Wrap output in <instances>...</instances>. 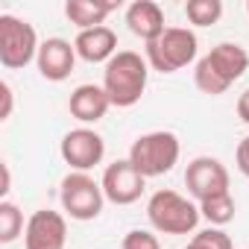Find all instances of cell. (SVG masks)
Masks as SVG:
<instances>
[{"label": "cell", "mask_w": 249, "mask_h": 249, "mask_svg": "<svg viewBox=\"0 0 249 249\" xmlns=\"http://www.w3.org/2000/svg\"><path fill=\"white\" fill-rule=\"evenodd\" d=\"M100 185H103V194H106L108 202H114V205H132V202L141 199L147 179H144V176L132 167V161L126 159V161L108 164Z\"/></svg>", "instance_id": "cell-10"}, {"label": "cell", "mask_w": 249, "mask_h": 249, "mask_svg": "<svg viewBox=\"0 0 249 249\" xmlns=\"http://www.w3.org/2000/svg\"><path fill=\"white\" fill-rule=\"evenodd\" d=\"M147 217L153 223L156 231L161 234H188L196 229L199 223V205H194L191 199H185L176 191H156L147 202Z\"/></svg>", "instance_id": "cell-3"}, {"label": "cell", "mask_w": 249, "mask_h": 249, "mask_svg": "<svg viewBox=\"0 0 249 249\" xmlns=\"http://www.w3.org/2000/svg\"><path fill=\"white\" fill-rule=\"evenodd\" d=\"M65 243H68V223L59 211L38 208L27 220V231H24L27 249H65Z\"/></svg>", "instance_id": "cell-11"}, {"label": "cell", "mask_w": 249, "mask_h": 249, "mask_svg": "<svg viewBox=\"0 0 249 249\" xmlns=\"http://www.w3.org/2000/svg\"><path fill=\"white\" fill-rule=\"evenodd\" d=\"M126 24H129V30H132L138 38H144L147 44L156 41V38L167 30V27H164V12H161L159 3H153V0H135V3L126 9Z\"/></svg>", "instance_id": "cell-15"}, {"label": "cell", "mask_w": 249, "mask_h": 249, "mask_svg": "<svg viewBox=\"0 0 249 249\" xmlns=\"http://www.w3.org/2000/svg\"><path fill=\"white\" fill-rule=\"evenodd\" d=\"M185 15L194 27H211L220 21L223 15V3L220 0H188L185 3Z\"/></svg>", "instance_id": "cell-18"}, {"label": "cell", "mask_w": 249, "mask_h": 249, "mask_svg": "<svg viewBox=\"0 0 249 249\" xmlns=\"http://www.w3.org/2000/svg\"><path fill=\"white\" fill-rule=\"evenodd\" d=\"M62 159L76 170V173H88L91 167H97L106 156V141L94 132V129H71L65 138H62Z\"/></svg>", "instance_id": "cell-9"}, {"label": "cell", "mask_w": 249, "mask_h": 249, "mask_svg": "<svg viewBox=\"0 0 249 249\" xmlns=\"http://www.w3.org/2000/svg\"><path fill=\"white\" fill-rule=\"evenodd\" d=\"M249 68V53L240 47V44H231V41H223L217 47H211L208 56H202L196 62V71H194V82L202 94H226Z\"/></svg>", "instance_id": "cell-1"}, {"label": "cell", "mask_w": 249, "mask_h": 249, "mask_svg": "<svg viewBox=\"0 0 249 249\" xmlns=\"http://www.w3.org/2000/svg\"><path fill=\"white\" fill-rule=\"evenodd\" d=\"M0 173H3V185H0V196H6L12 191V173H9V164H0Z\"/></svg>", "instance_id": "cell-25"}, {"label": "cell", "mask_w": 249, "mask_h": 249, "mask_svg": "<svg viewBox=\"0 0 249 249\" xmlns=\"http://www.w3.org/2000/svg\"><path fill=\"white\" fill-rule=\"evenodd\" d=\"M73 47H76V56L91 62V65L111 62L117 56V36H114V30H108L103 24V27H94V30H82L73 38Z\"/></svg>", "instance_id": "cell-13"}, {"label": "cell", "mask_w": 249, "mask_h": 249, "mask_svg": "<svg viewBox=\"0 0 249 249\" xmlns=\"http://www.w3.org/2000/svg\"><path fill=\"white\" fill-rule=\"evenodd\" d=\"M179 153L182 147L173 132H147L129 147V161L144 179H153L170 173L179 161Z\"/></svg>", "instance_id": "cell-4"}, {"label": "cell", "mask_w": 249, "mask_h": 249, "mask_svg": "<svg viewBox=\"0 0 249 249\" xmlns=\"http://www.w3.org/2000/svg\"><path fill=\"white\" fill-rule=\"evenodd\" d=\"M68 108H71V114L79 123H97L111 108V100H108V94H106L103 85H79V88L71 91Z\"/></svg>", "instance_id": "cell-14"}, {"label": "cell", "mask_w": 249, "mask_h": 249, "mask_svg": "<svg viewBox=\"0 0 249 249\" xmlns=\"http://www.w3.org/2000/svg\"><path fill=\"white\" fill-rule=\"evenodd\" d=\"M185 249H231V237L223 229H205V231H196Z\"/></svg>", "instance_id": "cell-20"}, {"label": "cell", "mask_w": 249, "mask_h": 249, "mask_svg": "<svg viewBox=\"0 0 249 249\" xmlns=\"http://www.w3.org/2000/svg\"><path fill=\"white\" fill-rule=\"evenodd\" d=\"M38 73L47 79V82H62L73 73V65H76V47L65 38H47L41 41L38 47Z\"/></svg>", "instance_id": "cell-12"}, {"label": "cell", "mask_w": 249, "mask_h": 249, "mask_svg": "<svg viewBox=\"0 0 249 249\" xmlns=\"http://www.w3.org/2000/svg\"><path fill=\"white\" fill-rule=\"evenodd\" d=\"M38 36L36 27L15 18V15H0V65L9 71L27 68L33 59H38Z\"/></svg>", "instance_id": "cell-6"}, {"label": "cell", "mask_w": 249, "mask_h": 249, "mask_svg": "<svg viewBox=\"0 0 249 249\" xmlns=\"http://www.w3.org/2000/svg\"><path fill=\"white\" fill-rule=\"evenodd\" d=\"M106 194L103 185L97 179H91L88 173H68L62 179V208L73 217V220H97L103 211Z\"/></svg>", "instance_id": "cell-7"}, {"label": "cell", "mask_w": 249, "mask_h": 249, "mask_svg": "<svg viewBox=\"0 0 249 249\" xmlns=\"http://www.w3.org/2000/svg\"><path fill=\"white\" fill-rule=\"evenodd\" d=\"M246 12H249V0H246Z\"/></svg>", "instance_id": "cell-26"}, {"label": "cell", "mask_w": 249, "mask_h": 249, "mask_svg": "<svg viewBox=\"0 0 249 249\" xmlns=\"http://www.w3.org/2000/svg\"><path fill=\"white\" fill-rule=\"evenodd\" d=\"M147 59H141L132 50H117L111 62H106L103 71V88L117 108H129L144 97L147 88Z\"/></svg>", "instance_id": "cell-2"}, {"label": "cell", "mask_w": 249, "mask_h": 249, "mask_svg": "<svg viewBox=\"0 0 249 249\" xmlns=\"http://www.w3.org/2000/svg\"><path fill=\"white\" fill-rule=\"evenodd\" d=\"M185 185L196 202H205V199L229 194V170L223 167V161H217L211 156H199L188 164Z\"/></svg>", "instance_id": "cell-8"}, {"label": "cell", "mask_w": 249, "mask_h": 249, "mask_svg": "<svg viewBox=\"0 0 249 249\" xmlns=\"http://www.w3.org/2000/svg\"><path fill=\"white\" fill-rule=\"evenodd\" d=\"M123 249H161L159 237L153 231H144V229H132L123 237Z\"/></svg>", "instance_id": "cell-21"}, {"label": "cell", "mask_w": 249, "mask_h": 249, "mask_svg": "<svg viewBox=\"0 0 249 249\" xmlns=\"http://www.w3.org/2000/svg\"><path fill=\"white\" fill-rule=\"evenodd\" d=\"M237 170L249 179V135L237 144Z\"/></svg>", "instance_id": "cell-22"}, {"label": "cell", "mask_w": 249, "mask_h": 249, "mask_svg": "<svg viewBox=\"0 0 249 249\" xmlns=\"http://www.w3.org/2000/svg\"><path fill=\"white\" fill-rule=\"evenodd\" d=\"M114 9H117V3H103V0H68L65 3V15L73 27H79V33L103 27V21Z\"/></svg>", "instance_id": "cell-16"}, {"label": "cell", "mask_w": 249, "mask_h": 249, "mask_svg": "<svg viewBox=\"0 0 249 249\" xmlns=\"http://www.w3.org/2000/svg\"><path fill=\"white\" fill-rule=\"evenodd\" d=\"M199 214L211 223V226H226L234 220V199L231 194H223V196H214V199H205L199 202Z\"/></svg>", "instance_id": "cell-19"}, {"label": "cell", "mask_w": 249, "mask_h": 249, "mask_svg": "<svg viewBox=\"0 0 249 249\" xmlns=\"http://www.w3.org/2000/svg\"><path fill=\"white\" fill-rule=\"evenodd\" d=\"M24 231H27V229H24V214H21V208H18L15 202L3 199V202H0V243L9 246V243H15Z\"/></svg>", "instance_id": "cell-17"}, {"label": "cell", "mask_w": 249, "mask_h": 249, "mask_svg": "<svg viewBox=\"0 0 249 249\" xmlns=\"http://www.w3.org/2000/svg\"><path fill=\"white\" fill-rule=\"evenodd\" d=\"M0 97H3L0 120H9V114H12V88H9V82H0Z\"/></svg>", "instance_id": "cell-23"}, {"label": "cell", "mask_w": 249, "mask_h": 249, "mask_svg": "<svg viewBox=\"0 0 249 249\" xmlns=\"http://www.w3.org/2000/svg\"><path fill=\"white\" fill-rule=\"evenodd\" d=\"M199 41L185 27H167L156 41L147 44V65L159 73H176L196 59Z\"/></svg>", "instance_id": "cell-5"}, {"label": "cell", "mask_w": 249, "mask_h": 249, "mask_svg": "<svg viewBox=\"0 0 249 249\" xmlns=\"http://www.w3.org/2000/svg\"><path fill=\"white\" fill-rule=\"evenodd\" d=\"M237 117H240L243 123H249V88L237 97Z\"/></svg>", "instance_id": "cell-24"}]
</instances>
